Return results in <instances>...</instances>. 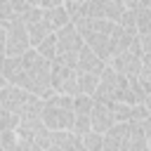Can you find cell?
Wrapping results in <instances>:
<instances>
[{
	"label": "cell",
	"mask_w": 151,
	"mask_h": 151,
	"mask_svg": "<svg viewBox=\"0 0 151 151\" xmlns=\"http://www.w3.org/2000/svg\"><path fill=\"white\" fill-rule=\"evenodd\" d=\"M52 59L42 57L35 47H31L21 57H2V80L21 85L47 99L57 92L52 87Z\"/></svg>",
	"instance_id": "6da1fadb"
},
{
	"label": "cell",
	"mask_w": 151,
	"mask_h": 151,
	"mask_svg": "<svg viewBox=\"0 0 151 151\" xmlns=\"http://www.w3.org/2000/svg\"><path fill=\"white\" fill-rule=\"evenodd\" d=\"M85 40V45H90L99 57H104L106 61L111 59V33L116 28L113 19H97V17H83L78 21H73Z\"/></svg>",
	"instance_id": "7a4b0ae2"
},
{
	"label": "cell",
	"mask_w": 151,
	"mask_h": 151,
	"mask_svg": "<svg viewBox=\"0 0 151 151\" xmlns=\"http://www.w3.org/2000/svg\"><path fill=\"white\" fill-rule=\"evenodd\" d=\"M76 97L73 94H64V92H54L52 97L45 99V109H42V123L50 130H71L76 111H73Z\"/></svg>",
	"instance_id": "3957f363"
},
{
	"label": "cell",
	"mask_w": 151,
	"mask_h": 151,
	"mask_svg": "<svg viewBox=\"0 0 151 151\" xmlns=\"http://www.w3.org/2000/svg\"><path fill=\"white\" fill-rule=\"evenodd\" d=\"M94 97L97 99H104V101H130V104H137L134 101V92H132V85H130V78L118 73L111 64L101 71V78H99V85L94 90Z\"/></svg>",
	"instance_id": "277c9868"
},
{
	"label": "cell",
	"mask_w": 151,
	"mask_h": 151,
	"mask_svg": "<svg viewBox=\"0 0 151 151\" xmlns=\"http://www.w3.org/2000/svg\"><path fill=\"white\" fill-rule=\"evenodd\" d=\"M0 26H2V57H21L33 47L24 17L0 19Z\"/></svg>",
	"instance_id": "5b68a950"
},
{
	"label": "cell",
	"mask_w": 151,
	"mask_h": 151,
	"mask_svg": "<svg viewBox=\"0 0 151 151\" xmlns=\"http://www.w3.org/2000/svg\"><path fill=\"white\" fill-rule=\"evenodd\" d=\"M83 45H85V40H83V35H80L78 26H76L73 21L66 24L64 28L57 31V59H54V61L76 68V66H78V54H80Z\"/></svg>",
	"instance_id": "8992f818"
},
{
	"label": "cell",
	"mask_w": 151,
	"mask_h": 151,
	"mask_svg": "<svg viewBox=\"0 0 151 151\" xmlns=\"http://www.w3.org/2000/svg\"><path fill=\"white\" fill-rule=\"evenodd\" d=\"M109 64H111L118 73H123V76H127V78L139 76V73L144 71V57H142L139 40L134 38V42H132L130 47H125L123 52H118L116 57H111Z\"/></svg>",
	"instance_id": "52a82bcc"
},
{
	"label": "cell",
	"mask_w": 151,
	"mask_h": 151,
	"mask_svg": "<svg viewBox=\"0 0 151 151\" xmlns=\"http://www.w3.org/2000/svg\"><path fill=\"white\" fill-rule=\"evenodd\" d=\"M24 21H26V28H28V35H31L33 47H35V45H40L50 33H54V28H52V24H50V19H47L45 9H42V7H38V5H33V7L24 14Z\"/></svg>",
	"instance_id": "ba28073f"
},
{
	"label": "cell",
	"mask_w": 151,
	"mask_h": 151,
	"mask_svg": "<svg viewBox=\"0 0 151 151\" xmlns=\"http://www.w3.org/2000/svg\"><path fill=\"white\" fill-rule=\"evenodd\" d=\"M52 87L57 92H64V94H83L80 92V83H78V68L73 66H64V64H57L52 66Z\"/></svg>",
	"instance_id": "9c48e42d"
},
{
	"label": "cell",
	"mask_w": 151,
	"mask_h": 151,
	"mask_svg": "<svg viewBox=\"0 0 151 151\" xmlns=\"http://www.w3.org/2000/svg\"><path fill=\"white\" fill-rule=\"evenodd\" d=\"M125 9H127V7H123L118 0H85V17H97V19H113V21H118Z\"/></svg>",
	"instance_id": "30bf717a"
},
{
	"label": "cell",
	"mask_w": 151,
	"mask_h": 151,
	"mask_svg": "<svg viewBox=\"0 0 151 151\" xmlns=\"http://www.w3.org/2000/svg\"><path fill=\"white\" fill-rule=\"evenodd\" d=\"M92 130L97 132H106L116 125V116H113V106L111 101H104V99H97L94 97V106H92Z\"/></svg>",
	"instance_id": "8fae6325"
},
{
	"label": "cell",
	"mask_w": 151,
	"mask_h": 151,
	"mask_svg": "<svg viewBox=\"0 0 151 151\" xmlns=\"http://www.w3.org/2000/svg\"><path fill=\"white\" fill-rule=\"evenodd\" d=\"M52 151H85L83 137L73 130H52Z\"/></svg>",
	"instance_id": "7c38bea8"
},
{
	"label": "cell",
	"mask_w": 151,
	"mask_h": 151,
	"mask_svg": "<svg viewBox=\"0 0 151 151\" xmlns=\"http://www.w3.org/2000/svg\"><path fill=\"white\" fill-rule=\"evenodd\" d=\"M127 132H130V120L116 123L111 130H106L104 132V151H125Z\"/></svg>",
	"instance_id": "4fadbf2b"
},
{
	"label": "cell",
	"mask_w": 151,
	"mask_h": 151,
	"mask_svg": "<svg viewBox=\"0 0 151 151\" xmlns=\"http://www.w3.org/2000/svg\"><path fill=\"white\" fill-rule=\"evenodd\" d=\"M109 66V61L104 57H99L90 45H83L80 54H78V71H90V73H101L104 68Z\"/></svg>",
	"instance_id": "5bb4252c"
},
{
	"label": "cell",
	"mask_w": 151,
	"mask_h": 151,
	"mask_svg": "<svg viewBox=\"0 0 151 151\" xmlns=\"http://www.w3.org/2000/svg\"><path fill=\"white\" fill-rule=\"evenodd\" d=\"M125 151H149V137H146V130H144L142 120H130Z\"/></svg>",
	"instance_id": "9a60e30c"
},
{
	"label": "cell",
	"mask_w": 151,
	"mask_h": 151,
	"mask_svg": "<svg viewBox=\"0 0 151 151\" xmlns=\"http://www.w3.org/2000/svg\"><path fill=\"white\" fill-rule=\"evenodd\" d=\"M134 38H137V31L125 28V26H120V24L116 21V28H113V33H111V57H116L118 52H123L125 47H130V45L134 42Z\"/></svg>",
	"instance_id": "2e32d148"
},
{
	"label": "cell",
	"mask_w": 151,
	"mask_h": 151,
	"mask_svg": "<svg viewBox=\"0 0 151 151\" xmlns=\"http://www.w3.org/2000/svg\"><path fill=\"white\" fill-rule=\"evenodd\" d=\"M33 7V0H0V19L24 17Z\"/></svg>",
	"instance_id": "e0dca14e"
},
{
	"label": "cell",
	"mask_w": 151,
	"mask_h": 151,
	"mask_svg": "<svg viewBox=\"0 0 151 151\" xmlns=\"http://www.w3.org/2000/svg\"><path fill=\"white\" fill-rule=\"evenodd\" d=\"M42 9H45V14H47V19H50V24H52L54 31L64 28L66 24H71V17H68V12H66L64 5H57V7H42Z\"/></svg>",
	"instance_id": "ac0fdd59"
},
{
	"label": "cell",
	"mask_w": 151,
	"mask_h": 151,
	"mask_svg": "<svg viewBox=\"0 0 151 151\" xmlns=\"http://www.w3.org/2000/svg\"><path fill=\"white\" fill-rule=\"evenodd\" d=\"M101 73H90V71H78V83H80V92L83 94H94L97 85H99Z\"/></svg>",
	"instance_id": "d6986e66"
},
{
	"label": "cell",
	"mask_w": 151,
	"mask_h": 151,
	"mask_svg": "<svg viewBox=\"0 0 151 151\" xmlns=\"http://www.w3.org/2000/svg\"><path fill=\"white\" fill-rule=\"evenodd\" d=\"M83 146H85V151H104V132H97V130L85 132Z\"/></svg>",
	"instance_id": "ffe728a7"
},
{
	"label": "cell",
	"mask_w": 151,
	"mask_h": 151,
	"mask_svg": "<svg viewBox=\"0 0 151 151\" xmlns=\"http://www.w3.org/2000/svg\"><path fill=\"white\" fill-rule=\"evenodd\" d=\"M19 125H21V113L0 109V130H17Z\"/></svg>",
	"instance_id": "44dd1931"
},
{
	"label": "cell",
	"mask_w": 151,
	"mask_h": 151,
	"mask_svg": "<svg viewBox=\"0 0 151 151\" xmlns=\"http://www.w3.org/2000/svg\"><path fill=\"white\" fill-rule=\"evenodd\" d=\"M35 50H38L42 57H47V59H52V61H54V59H57V31H54V33H50L40 45H35Z\"/></svg>",
	"instance_id": "7402d4cb"
},
{
	"label": "cell",
	"mask_w": 151,
	"mask_h": 151,
	"mask_svg": "<svg viewBox=\"0 0 151 151\" xmlns=\"http://www.w3.org/2000/svg\"><path fill=\"white\" fill-rule=\"evenodd\" d=\"M137 33H151V5L137 7Z\"/></svg>",
	"instance_id": "603a6c76"
},
{
	"label": "cell",
	"mask_w": 151,
	"mask_h": 151,
	"mask_svg": "<svg viewBox=\"0 0 151 151\" xmlns=\"http://www.w3.org/2000/svg\"><path fill=\"white\" fill-rule=\"evenodd\" d=\"M113 106V116H116V123H125V120H132V104L130 101H111Z\"/></svg>",
	"instance_id": "cb8c5ba5"
},
{
	"label": "cell",
	"mask_w": 151,
	"mask_h": 151,
	"mask_svg": "<svg viewBox=\"0 0 151 151\" xmlns=\"http://www.w3.org/2000/svg\"><path fill=\"white\" fill-rule=\"evenodd\" d=\"M0 149L2 151H19V132L17 130H2L0 132Z\"/></svg>",
	"instance_id": "d4e9b609"
},
{
	"label": "cell",
	"mask_w": 151,
	"mask_h": 151,
	"mask_svg": "<svg viewBox=\"0 0 151 151\" xmlns=\"http://www.w3.org/2000/svg\"><path fill=\"white\" fill-rule=\"evenodd\" d=\"M71 130H73L76 134H80V137H83L85 132H90V130H92V116H90V113H76Z\"/></svg>",
	"instance_id": "484cf974"
},
{
	"label": "cell",
	"mask_w": 151,
	"mask_h": 151,
	"mask_svg": "<svg viewBox=\"0 0 151 151\" xmlns=\"http://www.w3.org/2000/svg\"><path fill=\"white\" fill-rule=\"evenodd\" d=\"M64 7L71 17V21H78L85 17V0H64Z\"/></svg>",
	"instance_id": "4316f807"
},
{
	"label": "cell",
	"mask_w": 151,
	"mask_h": 151,
	"mask_svg": "<svg viewBox=\"0 0 151 151\" xmlns=\"http://www.w3.org/2000/svg\"><path fill=\"white\" fill-rule=\"evenodd\" d=\"M142 57H144V68H151V33H137Z\"/></svg>",
	"instance_id": "83f0119b"
},
{
	"label": "cell",
	"mask_w": 151,
	"mask_h": 151,
	"mask_svg": "<svg viewBox=\"0 0 151 151\" xmlns=\"http://www.w3.org/2000/svg\"><path fill=\"white\" fill-rule=\"evenodd\" d=\"M139 80H142V85L146 90V97H151V68H144L139 73Z\"/></svg>",
	"instance_id": "f1b7e54d"
},
{
	"label": "cell",
	"mask_w": 151,
	"mask_h": 151,
	"mask_svg": "<svg viewBox=\"0 0 151 151\" xmlns=\"http://www.w3.org/2000/svg\"><path fill=\"white\" fill-rule=\"evenodd\" d=\"M33 5H38V7H57V5H64V0H33Z\"/></svg>",
	"instance_id": "f546056e"
},
{
	"label": "cell",
	"mask_w": 151,
	"mask_h": 151,
	"mask_svg": "<svg viewBox=\"0 0 151 151\" xmlns=\"http://www.w3.org/2000/svg\"><path fill=\"white\" fill-rule=\"evenodd\" d=\"M149 149H151V137H149Z\"/></svg>",
	"instance_id": "4dcf8cb0"
}]
</instances>
